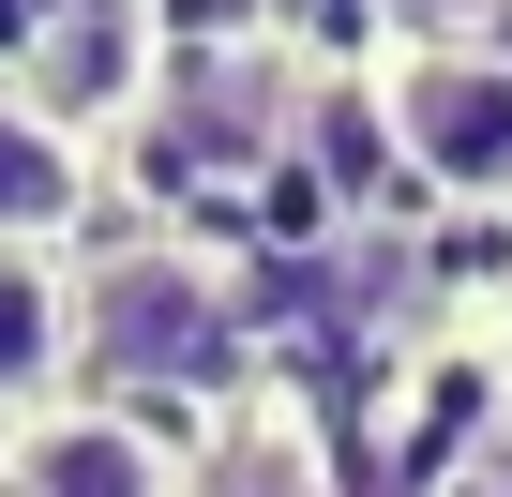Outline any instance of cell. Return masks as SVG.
I'll use <instances>...</instances> for the list:
<instances>
[{
	"label": "cell",
	"mask_w": 512,
	"mask_h": 497,
	"mask_svg": "<svg viewBox=\"0 0 512 497\" xmlns=\"http://www.w3.org/2000/svg\"><path fill=\"white\" fill-rule=\"evenodd\" d=\"M0 452H16V422H0Z\"/></svg>",
	"instance_id": "cell-11"
},
{
	"label": "cell",
	"mask_w": 512,
	"mask_h": 497,
	"mask_svg": "<svg viewBox=\"0 0 512 497\" xmlns=\"http://www.w3.org/2000/svg\"><path fill=\"white\" fill-rule=\"evenodd\" d=\"M437 497H512V482H497V467H467V482H437Z\"/></svg>",
	"instance_id": "cell-10"
},
{
	"label": "cell",
	"mask_w": 512,
	"mask_h": 497,
	"mask_svg": "<svg viewBox=\"0 0 512 497\" xmlns=\"http://www.w3.org/2000/svg\"><path fill=\"white\" fill-rule=\"evenodd\" d=\"M91 211V136H61L16 76H0V257H46Z\"/></svg>",
	"instance_id": "cell-6"
},
{
	"label": "cell",
	"mask_w": 512,
	"mask_h": 497,
	"mask_svg": "<svg viewBox=\"0 0 512 497\" xmlns=\"http://www.w3.org/2000/svg\"><path fill=\"white\" fill-rule=\"evenodd\" d=\"M136 151H151V181H256V166H287L302 151V61L287 46H181V61H151Z\"/></svg>",
	"instance_id": "cell-3"
},
{
	"label": "cell",
	"mask_w": 512,
	"mask_h": 497,
	"mask_svg": "<svg viewBox=\"0 0 512 497\" xmlns=\"http://www.w3.org/2000/svg\"><path fill=\"white\" fill-rule=\"evenodd\" d=\"M377 151L452 211H512V46L497 31H407L377 61Z\"/></svg>",
	"instance_id": "cell-2"
},
{
	"label": "cell",
	"mask_w": 512,
	"mask_h": 497,
	"mask_svg": "<svg viewBox=\"0 0 512 497\" xmlns=\"http://www.w3.org/2000/svg\"><path fill=\"white\" fill-rule=\"evenodd\" d=\"M0 497H196V452H181L166 422H136V407L61 392V407H31V422H16V452H0Z\"/></svg>",
	"instance_id": "cell-4"
},
{
	"label": "cell",
	"mask_w": 512,
	"mask_h": 497,
	"mask_svg": "<svg viewBox=\"0 0 512 497\" xmlns=\"http://www.w3.org/2000/svg\"><path fill=\"white\" fill-rule=\"evenodd\" d=\"M16 91L61 121V136H136L151 106V31H136V0H61L46 31H16Z\"/></svg>",
	"instance_id": "cell-5"
},
{
	"label": "cell",
	"mask_w": 512,
	"mask_h": 497,
	"mask_svg": "<svg viewBox=\"0 0 512 497\" xmlns=\"http://www.w3.org/2000/svg\"><path fill=\"white\" fill-rule=\"evenodd\" d=\"M256 377V272L196 226H136L76 257V392L181 422V407H241Z\"/></svg>",
	"instance_id": "cell-1"
},
{
	"label": "cell",
	"mask_w": 512,
	"mask_h": 497,
	"mask_svg": "<svg viewBox=\"0 0 512 497\" xmlns=\"http://www.w3.org/2000/svg\"><path fill=\"white\" fill-rule=\"evenodd\" d=\"M46 16H61V0H0V31H46Z\"/></svg>",
	"instance_id": "cell-9"
},
{
	"label": "cell",
	"mask_w": 512,
	"mask_h": 497,
	"mask_svg": "<svg viewBox=\"0 0 512 497\" xmlns=\"http://www.w3.org/2000/svg\"><path fill=\"white\" fill-rule=\"evenodd\" d=\"M76 392V272L61 257H0V422H31Z\"/></svg>",
	"instance_id": "cell-7"
},
{
	"label": "cell",
	"mask_w": 512,
	"mask_h": 497,
	"mask_svg": "<svg viewBox=\"0 0 512 497\" xmlns=\"http://www.w3.org/2000/svg\"><path fill=\"white\" fill-rule=\"evenodd\" d=\"M196 497H332V437L287 407V392H241L196 452Z\"/></svg>",
	"instance_id": "cell-8"
}]
</instances>
